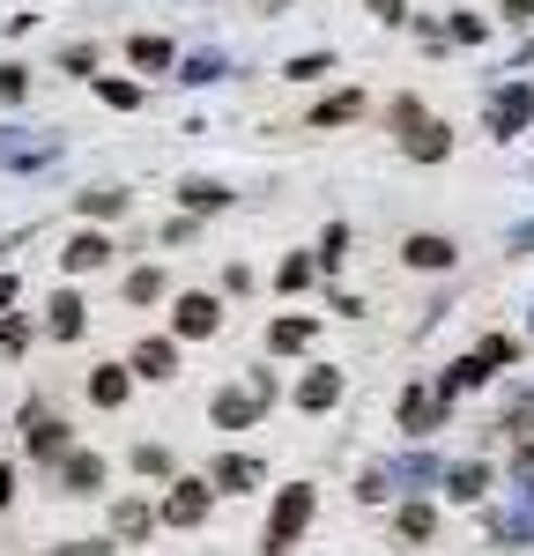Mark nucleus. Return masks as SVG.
<instances>
[{"label": "nucleus", "instance_id": "nucleus-1", "mask_svg": "<svg viewBox=\"0 0 534 556\" xmlns=\"http://www.w3.org/2000/svg\"><path fill=\"white\" fill-rule=\"evenodd\" d=\"M312 513H319V497H312L305 482H290V490L275 497V513H267L260 556H290V549H297V534H305V527H312Z\"/></svg>", "mask_w": 534, "mask_h": 556}, {"label": "nucleus", "instance_id": "nucleus-2", "mask_svg": "<svg viewBox=\"0 0 534 556\" xmlns=\"http://www.w3.org/2000/svg\"><path fill=\"white\" fill-rule=\"evenodd\" d=\"M483 127L497 134V141H512V134L534 127V83H505L497 97L483 104Z\"/></svg>", "mask_w": 534, "mask_h": 556}, {"label": "nucleus", "instance_id": "nucleus-3", "mask_svg": "<svg viewBox=\"0 0 534 556\" xmlns=\"http://www.w3.org/2000/svg\"><path fill=\"white\" fill-rule=\"evenodd\" d=\"M208 505H216V482H193V475H178L171 497L156 505V519H164V527H201V519H208Z\"/></svg>", "mask_w": 534, "mask_h": 556}, {"label": "nucleus", "instance_id": "nucleus-4", "mask_svg": "<svg viewBox=\"0 0 534 556\" xmlns=\"http://www.w3.org/2000/svg\"><path fill=\"white\" fill-rule=\"evenodd\" d=\"M216 327H223V304L208 298V290H186V298L171 304V334L178 342H208Z\"/></svg>", "mask_w": 534, "mask_h": 556}, {"label": "nucleus", "instance_id": "nucleus-5", "mask_svg": "<svg viewBox=\"0 0 534 556\" xmlns=\"http://www.w3.org/2000/svg\"><path fill=\"white\" fill-rule=\"evenodd\" d=\"M260 393H253V386H223L216 401H208V416H216V430H245V424H260Z\"/></svg>", "mask_w": 534, "mask_h": 556}, {"label": "nucleus", "instance_id": "nucleus-6", "mask_svg": "<svg viewBox=\"0 0 534 556\" xmlns=\"http://www.w3.org/2000/svg\"><path fill=\"white\" fill-rule=\"evenodd\" d=\"M400 430H408V438H431V430H445V393L408 386V393H400Z\"/></svg>", "mask_w": 534, "mask_h": 556}, {"label": "nucleus", "instance_id": "nucleus-7", "mask_svg": "<svg viewBox=\"0 0 534 556\" xmlns=\"http://www.w3.org/2000/svg\"><path fill=\"white\" fill-rule=\"evenodd\" d=\"M400 149H408V156H416V164H445V156H453V127H445V119H431V112H423V119H416V127L400 134Z\"/></svg>", "mask_w": 534, "mask_h": 556}, {"label": "nucleus", "instance_id": "nucleus-8", "mask_svg": "<svg viewBox=\"0 0 534 556\" xmlns=\"http://www.w3.org/2000/svg\"><path fill=\"white\" fill-rule=\"evenodd\" d=\"M400 260H408L416 275H445V267L460 260V245H453V238H438V230H416V238L400 245Z\"/></svg>", "mask_w": 534, "mask_h": 556}, {"label": "nucleus", "instance_id": "nucleus-9", "mask_svg": "<svg viewBox=\"0 0 534 556\" xmlns=\"http://www.w3.org/2000/svg\"><path fill=\"white\" fill-rule=\"evenodd\" d=\"M23 445H30V460H67V424L44 416V408H30V416H23Z\"/></svg>", "mask_w": 534, "mask_h": 556}, {"label": "nucleus", "instance_id": "nucleus-10", "mask_svg": "<svg viewBox=\"0 0 534 556\" xmlns=\"http://www.w3.org/2000/svg\"><path fill=\"white\" fill-rule=\"evenodd\" d=\"M52 156H60L52 134H0V164L8 172H30V164H52Z\"/></svg>", "mask_w": 534, "mask_h": 556}, {"label": "nucleus", "instance_id": "nucleus-11", "mask_svg": "<svg viewBox=\"0 0 534 556\" xmlns=\"http://www.w3.org/2000/svg\"><path fill=\"white\" fill-rule=\"evenodd\" d=\"M334 401H342V371H334V364H319V371L297 379V408H305V416H327Z\"/></svg>", "mask_w": 534, "mask_h": 556}, {"label": "nucleus", "instance_id": "nucleus-12", "mask_svg": "<svg viewBox=\"0 0 534 556\" xmlns=\"http://www.w3.org/2000/svg\"><path fill=\"white\" fill-rule=\"evenodd\" d=\"M60 490L67 497H97L104 490V453H67L60 460Z\"/></svg>", "mask_w": 534, "mask_h": 556}, {"label": "nucleus", "instance_id": "nucleus-13", "mask_svg": "<svg viewBox=\"0 0 534 556\" xmlns=\"http://www.w3.org/2000/svg\"><path fill=\"white\" fill-rule=\"evenodd\" d=\"M82 327H89V304L75 298V290H60V298L44 304V334H52V342H75Z\"/></svg>", "mask_w": 534, "mask_h": 556}, {"label": "nucleus", "instance_id": "nucleus-14", "mask_svg": "<svg viewBox=\"0 0 534 556\" xmlns=\"http://www.w3.org/2000/svg\"><path fill=\"white\" fill-rule=\"evenodd\" d=\"M178 371V342L171 334H149V342L134 349V379H171Z\"/></svg>", "mask_w": 534, "mask_h": 556}, {"label": "nucleus", "instance_id": "nucleus-15", "mask_svg": "<svg viewBox=\"0 0 534 556\" xmlns=\"http://www.w3.org/2000/svg\"><path fill=\"white\" fill-rule=\"evenodd\" d=\"M445 497H460V505H483V497H490V468H483V460H460V468H445Z\"/></svg>", "mask_w": 534, "mask_h": 556}, {"label": "nucleus", "instance_id": "nucleus-16", "mask_svg": "<svg viewBox=\"0 0 534 556\" xmlns=\"http://www.w3.org/2000/svg\"><path fill=\"white\" fill-rule=\"evenodd\" d=\"M260 460H253V453H223L216 460V475H208V482H216V490H253V482H260Z\"/></svg>", "mask_w": 534, "mask_h": 556}, {"label": "nucleus", "instance_id": "nucleus-17", "mask_svg": "<svg viewBox=\"0 0 534 556\" xmlns=\"http://www.w3.org/2000/svg\"><path fill=\"white\" fill-rule=\"evenodd\" d=\"M67 275H97V267H104V260H112V238H97V230H82V238H75V245H67Z\"/></svg>", "mask_w": 534, "mask_h": 556}, {"label": "nucleus", "instance_id": "nucleus-18", "mask_svg": "<svg viewBox=\"0 0 534 556\" xmlns=\"http://www.w3.org/2000/svg\"><path fill=\"white\" fill-rule=\"evenodd\" d=\"M127 364H97V371H89V401H97V408H119V401H127Z\"/></svg>", "mask_w": 534, "mask_h": 556}, {"label": "nucleus", "instance_id": "nucleus-19", "mask_svg": "<svg viewBox=\"0 0 534 556\" xmlns=\"http://www.w3.org/2000/svg\"><path fill=\"white\" fill-rule=\"evenodd\" d=\"M312 334H319V327L290 312V319H275V327H267V349H275V356H297V349H312Z\"/></svg>", "mask_w": 534, "mask_h": 556}, {"label": "nucleus", "instance_id": "nucleus-20", "mask_svg": "<svg viewBox=\"0 0 534 556\" xmlns=\"http://www.w3.org/2000/svg\"><path fill=\"white\" fill-rule=\"evenodd\" d=\"M483 379H490V364H483V356H475V349H468L460 364H445L438 393H445V401H453V393H475V386H483Z\"/></svg>", "mask_w": 534, "mask_h": 556}, {"label": "nucleus", "instance_id": "nucleus-21", "mask_svg": "<svg viewBox=\"0 0 534 556\" xmlns=\"http://www.w3.org/2000/svg\"><path fill=\"white\" fill-rule=\"evenodd\" d=\"M349 119H364V89H342V97L312 104V127H349Z\"/></svg>", "mask_w": 534, "mask_h": 556}, {"label": "nucleus", "instance_id": "nucleus-22", "mask_svg": "<svg viewBox=\"0 0 534 556\" xmlns=\"http://www.w3.org/2000/svg\"><path fill=\"white\" fill-rule=\"evenodd\" d=\"M178 201H186V215H216V208H230V193H223L216 178H186V186H178Z\"/></svg>", "mask_w": 534, "mask_h": 556}, {"label": "nucleus", "instance_id": "nucleus-23", "mask_svg": "<svg viewBox=\"0 0 534 556\" xmlns=\"http://www.w3.org/2000/svg\"><path fill=\"white\" fill-rule=\"evenodd\" d=\"M149 527H156V513H149L141 497H127V505H112V534H119V542H141Z\"/></svg>", "mask_w": 534, "mask_h": 556}, {"label": "nucleus", "instance_id": "nucleus-24", "mask_svg": "<svg viewBox=\"0 0 534 556\" xmlns=\"http://www.w3.org/2000/svg\"><path fill=\"white\" fill-rule=\"evenodd\" d=\"M127 60L141 67V75H164L178 52H171V38H134V45H127Z\"/></svg>", "mask_w": 534, "mask_h": 556}, {"label": "nucleus", "instance_id": "nucleus-25", "mask_svg": "<svg viewBox=\"0 0 534 556\" xmlns=\"http://www.w3.org/2000/svg\"><path fill=\"white\" fill-rule=\"evenodd\" d=\"M394 534H400V542H431V534H438V513H431V505H400Z\"/></svg>", "mask_w": 534, "mask_h": 556}, {"label": "nucleus", "instance_id": "nucleus-26", "mask_svg": "<svg viewBox=\"0 0 534 556\" xmlns=\"http://www.w3.org/2000/svg\"><path fill=\"white\" fill-rule=\"evenodd\" d=\"M164 298V267H134L127 275V304H156Z\"/></svg>", "mask_w": 534, "mask_h": 556}, {"label": "nucleus", "instance_id": "nucleus-27", "mask_svg": "<svg viewBox=\"0 0 534 556\" xmlns=\"http://www.w3.org/2000/svg\"><path fill=\"white\" fill-rule=\"evenodd\" d=\"M349 260V223H327L319 230V267H342Z\"/></svg>", "mask_w": 534, "mask_h": 556}, {"label": "nucleus", "instance_id": "nucleus-28", "mask_svg": "<svg viewBox=\"0 0 534 556\" xmlns=\"http://www.w3.org/2000/svg\"><path fill=\"white\" fill-rule=\"evenodd\" d=\"M386 497H394V475L386 468H371L364 482H356V505H386Z\"/></svg>", "mask_w": 534, "mask_h": 556}, {"label": "nucleus", "instance_id": "nucleus-29", "mask_svg": "<svg viewBox=\"0 0 534 556\" xmlns=\"http://www.w3.org/2000/svg\"><path fill=\"white\" fill-rule=\"evenodd\" d=\"M327 67H334V52H305V60H290L282 75H290V83H319Z\"/></svg>", "mask_w": 534, "mask_h": 556}, {"label": "nucleus", "instance_id": "nucleus-30", "mask_svg": "<svg viewBox=\"0 0 534 556\" xmlns=\"http://www.w3.org/2000/svg\"><path fill=\"white\" fill-rule=\"evenodd\" d=\"M445 38H453V45H483L490 23H483V15H453V23H445Z\"/></svg>", "mask_w": 534, "mask_h": 556}, {"label": "nucleus", "instance_id": "nucleus-31", "mask_svg": "<svg viewBox=\"0 0 534 556\" xmlns=\"http://www.w3.org/2000/svg\"><path fill=\"white\" fill-rule=\"evenodd\" d=\"M275 282H282V290H305V282H312V260H305V253H290L282 267H275Z\"/></svg>", "mask_w": 534, "mask_h": 556}, {"label": "nucleus", "instance_id": "nucleus-32", "mask_svg": "<svg viewBox=\"0 0 534 556\" xmlns=\"http://www.w3.org/2000/svg\"><path fill=\"white\" fill-rule=\"evenodd\" d=\"M127 208V193H112V186H97V193H82V215H119Z\"/></svg>", "mask_w": 534, "mask_h": 556}, {"label": "nucleus", "instance_id": "nucleus-33", "mask_svg": "<svg viewBox=\"0 0 534 556\" xmlns=\"http://www.w3.org/2000/svg\"><path fill=\"white\" fill-rule=\"evenodd\" d=\"M475 356H483L490 371H497V364H512V334H483V342H475Z\"/></svg>", "mask_w": 534, "mask_h": 556}, {"label": "nucleus", "instance_id": "nucleus-34", "mask_svg": "<svg viewBox=\"0 0 534 556\" xmlns=\"http://www.w3.org/2000/svg\"><path fill=\"white\" fill-rule=\"evenodd\" d=\"M97 89H104L112 112H134V104H141V89H134V83H97Z\"/></svg>", "mask_w": 534, "mask_h": 556}, {"label": "nucleus", "instance_id": "nucleus-35", "mask_svg": "<svg viewBox=\"0 0 534 556\" xmlns=\"http://www.w3.org/2000/svg\"><path fill=\"white\" fill-rule=\"evenodd\" d=\"M216 75H223V60H216V52H201V60H186L178 83H216Z\"/></svg>", "mask_w": 534, "mask_h": 556}, {"label": "nucleus", "instance_id": "nucleus-36", "mask_svg": "<svg viewBox=\"0 0 534 556\" xmlns=\"http://www.w3.org/2000/svg\"><path fill=\"white\" fill-rule=\"evenodd\" d=\"M0 349H8V356L30 349V319H0Z\"/></svg>", "mask_w": 534, "mask_h": 556}, {"label": "nucleus", "instance_id": "nucleus-37", "mask_svg": "<svg viewBox=\"0 0 534 556\" xmlns=\"http://www.w3.org/2000/svg\"><path fill=\"white\" fill-rule=\"evenodd\" d=\"M134 468H141V475H171V453H164V445H141Z\"/></svg>", "mask_w": 534, "mask_h": 556}, {"label": "nucleus", "instance_id": "nucleus-38", "mask_svg": "<svg viewBox=\"0 0 534 556\" xmlns=\"http://www.w3.org/2000/svg\"><path fill=\"white\" fill-rule=\"evenodd\" d=\"M60 67H67V75H89V67H97V52H89V45H67V52H60Z\"/></svg>", "mask_w": 534, "mask_h": 556}, {"label": "nucleus", "instance_id": "nucleus-39", "mask_svg": "<svg viewBox=\"0 0 534 556\" xmlns=\"http://www.w3.org/2000/svg\"><path fill=\"white\" fill-rule=\"evenodd\" d=\"M23 89H30V75H23V67H0V104H15Z\"/></svg>", "mask_w": 534, "mask_h": 556}, {"label": "nucleus", "instance_id": "nucleus-40", "mask_svg": "<svg viewBox=\"0 0 534 556\" xmlns=\"http://www.w3.org/2000/svg\"><path fill=\"white\" fill-rule=\"evenodd\" d=\"M416 119H423V104H416V97H394V134H408Z\"/></svg>", "mask_w": 534, "mask_h": 556}, {"label": "nucleus", "instance_id": "nucleus-41", "mask_svg": "<svg viewBox=\"0 0 534 556\" xmlns=\"http://www.w3.org/2000/svg\"><path fill=\"white\" fill-rule=\"evenodd\" d=\"M364 8H371L379 23H408V8H400V0H364Z\"/></svg>", "mask_w": 534, "mask_h": 556}, {"label": "nucleus", "instance_id": "nucleus-42", "mask_svg": "<svg viewBox=\"0 0 534 556\" xmlns=\"http://www.w3.org/2000/svg\"><path fill=\"white\" fill-rule=\"evenodd\" d=\"M505 23H534V0H505Z\"/></svg>", "mask_w": 534, "mask_h": 556}, {"label": "nucleus", "instance_id": "nucleus-43", "mask_svg": "<svg viewBox=\"0 0 534 556\" xmlns=\"http://www.w3.org/2000/svg\"><path fill=\"white\" fill-rule=\"evenodd\" d=\"M52 556H104L97 542H67V549H52Z\"/></svg>", "mask_w": 534, "mask_h": 556}, {"label": "nucleus", "instance_id": "nucleus-44", "mask_svg": "<svg viewBox=\"0 0 534 556\" xmlns=\"http://www.w3.org/2000/svg\"><path fill=\"white\" fill-rule=\"evenodd\" d=\"M8 497H15V475L0 468V513H8Z\"/></svg>", "mask_w": 534, "mask_h": 556}, {"label": "nucleus", "instance_id": "nucleus-45", "mask_svg": "<svg viewBox=\"0 0 534 556\" xmlns=\"http://www.w3.org/2000/svg\"><path fill=\"white\" fill-rule=\"evenodd\" d=\"M8 304H15V275H0V312H8Z\"/></svg>", "mask_w": 534, "mask_h": 556}, {"label": "nucleus", "instance_id": "nucleus-46", "mask_svg": "<svg viewBox=\"0 0 534 556\" xmlns=\"http://www.w3.org/2000/svg\"><path fill=\"white\" fill-rule=\"evenodd\" d=\"M260 8H275V0H260Z\"/></svg>", "mask_w": 534, "mask_h": 556}]
</instances>
